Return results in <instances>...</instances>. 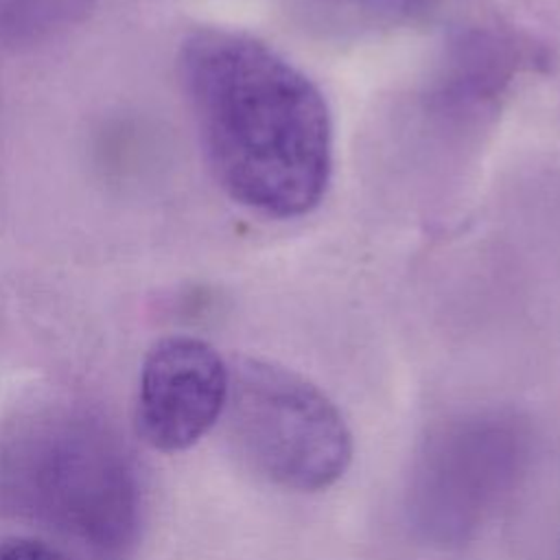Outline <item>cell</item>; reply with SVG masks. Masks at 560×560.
<instances>
[{
  "mask_svg": "<svg viewBox=\"0 0 560 560\" xmlns=\"http://www.w3.org/2000/svg\"><path fill=\"white\" fill-rule=\"evenodd\" d=\"M0 560H68L59 549L33 540V538H11L0 542Z\"/></svg>",
  "mask_w": 560,
  "mask_h": 560,
  "instance_id": "7",
  "label": "cell"
},
{
  "mask_svg": "<svg viewBox=\"0 0 560 560\" xmlns=\"http://www.w3.org/2000/svg\"><path fill=\"white\" fill-rule=\"evenodd\" d=\"M42 470H35L42 486V508L66 527H79L96 538H118L127 527V470L118 453L103 444L101 433L85 427L61 424L44 433Z\"/></svg>",
  "mask_w": 560,
  "mask_h": 560,
  "instance_id": "4",
  "label": "cell"
},
{
  "mask_svg": "<svg viewBox=\"0 0 560 560\" xmlns=\"http://www.w3.org/2000/svg\"><path fill=\"white\" fill-rule=\"evenodd\" d=\"M335 9H343L372 20H402L422 11L429 0H322Z\"/></svg>",
  "mask_w": 560,
  "mask_h": 560,
  "instance_id": "6",
  "label": "cell"
},
{
  "mask_svg": "<svg viewBox=\"0 0 560 560\" xmlns=\"http://www.w3.org/2000/svg\"><path fill=\"white\" fill-rule=\"evenodd\" d=\"M179 77L206 164L221 190L267 219L313 212L332 177V118L322 90L254 35L199 28Z\"/></svg>",
  "mask_w": 560,
  "mask_h": 560,
  "instance_id": "1",
  "label": "cell"
},
{
  "mask_svg": "<svg viewBox=\"0 0 560 560\" xmlns=\"http://www.w3.org/2000/svg\"><path fill=\"white\" fill-rule=\"evenodd\" d=\"M94 0H0V39L33 46L79 22Z\"/></svg>",
  "mask_w": 560,
  "mask_h": 560,
  "instance_id": "5",
  "label": "cell"
},
{
  "mask_svg": "<svg viewBox=\"0 0 560 560\" xmlns=\"http://www.w3.org/2000/svg\"><path fill=\"white\" fill-rule=\"evenodd\" d=\"M230 389V365L203 339H160L140 372L136 424L158 451H184L221 420Z\"/></svg>",
  "mask_w": 560,
  "mask_h": 560,
  "instance_id": "3",
  "label": "cell"
},
{
  "mask_svg": "<svg viewBox=\"0 0 560 560\" xmlns=\"http://www.w3.org/2000/svg\"><path fill=\"white\" fill-rule=\"evenodd\" d=\"M221 418L241 464L282 490H326L352 462V433L337 405L273 361L243 359L230 368Z\"/></svg>",
  "mask_w": 560,
  "mask_h": 560,
  "instance_id": "2",
  "label": "cell"
}]
</instances>
